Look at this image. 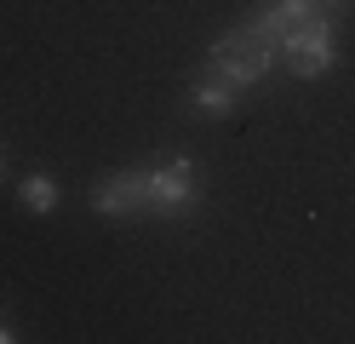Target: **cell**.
<instances>
[{"label":"cell","mask_w":355,"mask_h":344,"mask_svg":"<svg viewBox=\"0 0 355 344\" xmlns=\"http://www.w3.org/2000/svg\"><path fill=\"white\" fill-rule=\"evenodd\" d=\"M201 201V190H195V161H161V167L149 172V213H161V218H178V213H189V206Z\"/></svg>","instance_id":"obj_1"},{"label":"cell","mask_w":355,"mask_h":344,"mask_svg":"<svg viewBox=\"0 0 355 344\" xmlns=\"http://www.w3.org/2000/svg\"><path fill=\"white\" fill-rule=\"evenodd\" d=\"M92 206L103 218H121V213H149V172H115L92 190Z\"/></svg>","instance_id":"obj_2"},{"label":"cell","mask_w":355,"mask_h":344,"mask_svg":"<svg viewBox=\"0 0 355 344\" xmlns=\"http://www.w3.org/2000/svg\"><path fill=\"white\" fill-rule=\"evenodd\" d=\"M281 63V46H241V52H212V69L230 86H252Z\"/></svg>","instance_id":"obj_3"},{"label":"cell","mask_w":355,"mask_h":344,"mask_svg":"<svg viewBox=\"0 0 355 344\" xmlns=\"http://www.w3.org/2000/svg\"><path fill=\"white\" fill-rule=\"evenodd\" d=\"M230 109H235V86L207 63V69H201V81H195V115H207V121H224Z\"/></svg>","instance_id":"obj_4"},{"label":"cell","mask_w":355,"mask_h":344,"mask_svg":"<svg viewBox=\"0 0 355 344\" xmlns=\"http://www.w3.org/2000/svg\"><path fill=\"white\" fill-rule=\"evenodd\" d=\"M281 63L293 69L298 81H315L332 69V40H309V46H281Z\"/></svg>","instance_id":"obj_5"},{"label":"cell","mask_w":355,"mask_h":344,"mask_svg":"<svg viewBox=\"0 0 355 344\" xmlns=\"http://www.w3.org/2000/svg\"><path fill=\"white\" fill-rule=\"evenodd\" d=\"M24 206L29 213H52L58 206V183L52 178H24Z\"/></svg>","instance_id":"obj_6"},{"label":"cell","mask_w":355,"mask_h":344,"mask_svg":"<svg viewBox=\"0 0 355 344\" xmlns=\"http://www.w3.org/2000/svg\"><path fill=\"white\" fill-rule=\"evenodd\" d=\"M315 12H327V17H344V12H349V0H315Z\"/></svg>","instance_id":"obj_7"},{"label":"cell","mask_w":355,"mask_h":344,"mask_svg":"<svg viewBox=\"0 0 355 344\" xmlns=\"http://www.w3.org/2000/svg\"><path fill=\"white\" fill-rule=\"evenodd\" d=\"M12 338H17V333H12V327H6V321H0V344H12Z\"/></svg>","instance_id":"obj_8"},{"label":"cell","mask_w":355,"mask_h":344,"mask_svg":"<svg viewBox=\"0 0 355 344\" xmlns=\"http://www.w3.org/2000/svg\"><path fill=\"white\" fill-rule=\"evenodd\" d=\"M0 178H6V161H0Z\"/></svg>","instance_id":"obj_9"}]
</instances>
